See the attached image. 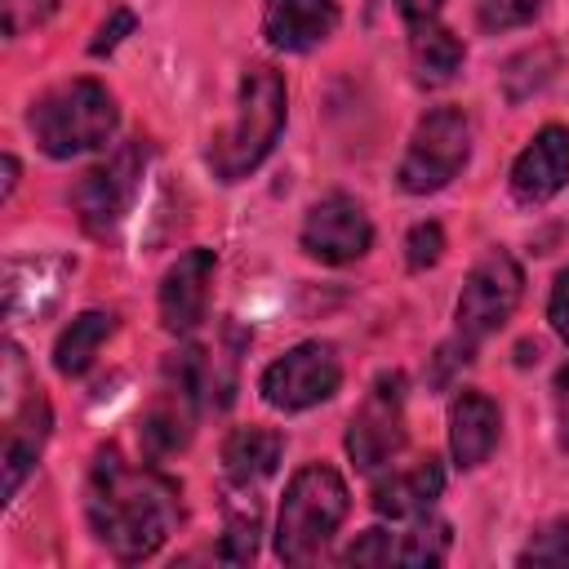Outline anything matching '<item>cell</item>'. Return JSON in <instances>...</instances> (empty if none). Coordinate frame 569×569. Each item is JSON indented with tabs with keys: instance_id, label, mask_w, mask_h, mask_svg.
<instances>
[{
	"instance_id": "6da1fadb",
	"label": "cell",
	"mask_w": 569,
	"mask_h": 569,
	"mask_svg": "<svg viewBox=\"0 0 569 569\" xmlns=\"http://www.w3.org/2000/svg\"><path fill=\"white\" fill-rule=\"evenodd\" d=\"M93 538L124 565L156 556L178 525V485L151 467H129L120 449H98L84 485Z\"/></svg>"
},
{
	"instance_id": "7a4b0ae2",
	"label": "cell",
	"mask_w": 569,
	"mask_h": 569,
	"mask_svg": "<svg viewBox=\"0 0 569 569\" xmlns=\"http://www.w3.org/2000/svg\"><path fill=\"white\" fill-rule=\"evenodd\" d=\"M284 111H289V93H284V76L267 62H253L240 76V102H236V120L213 138L209 147V169L218 182H240L249 178L276 147L280 129H284Z\"/></svg>"
},
{
	"instance_id": "3957f363",
	"label": "cell",
	"mask_w": 569,
	"mask_h": 569,
	"mask_svg": "<svg viewBox=\"0 0 569 569\" xmlns=\"http://www.w3.org/2000/svg\"><path fill=\"white\" fill-rule=\"evenodd\" d=\"M27 124L44 156L71 160V156L107 147L120 124V111H116V98L98 80H67L31 102Z\"/></svg>"
},
{
	"instance_id": "277c9868",
	"label": "cell",
	"mask_w": 569,
	"mask_h": 569,
	"mask_svg": "<svg viewBox=\"0 0 569 569\" xmlns=\"http://www.w3.org/2000/svg\"><path fill=\"white\" fill-rule=\"evenodd\" d=\"M347 480L325 467V462H307L293 471L284 502H280V520H276V556L284 565H307L320 556V547L338 533V525L347 520Z\"/></svg>"
},
{
	"instance_id": "5b68a950",
	"label": "cell",
	"mask_w": 569,
	"mask_h": 569,
	"mask_svg": "<svg viewBox=\"0 0 569 569\" xmlns=\"http://www.w3.org/2000/svg\"><path fill=\"white\" fill-rule=\"evenodd\" d=\"M204 356H209L204 347H187L164 360L160 391L138 418V445L151 462L187 449L196 431V409L204 405Z\"/></svg>"
},
{
	"instance_id": "8992f818",
	"label": "cell",
	"mask_w": 569,
	"mask_h": 569,
	"mask_svg": "<svg viewBox=\"0 0 569 569\" xmlns=\"http://www.w3.org/2000/svg\"><path fill=\"white\" fill-rule=\"evenodd\" d=\"M471 156V124L458 107H436L413 124V138L400 156V187L409 196H431L458 178Z\"/></svg>"
},
{
	"instance_id": "52a82bcc",
	"label": "cell",
	"mask_w": 569,
	"mask_h": 569,
	"mask_svg": "<svg viewBox=\"0 0 569 569\" xmlns=\"http://www.w3.org/2000/svg\"><path fill=\"white\" fill-rule=\"evenodd\" d=\"M525 293V276H520V262L507 253V249H489L462 280V293H458V307H453V325L467 342L480 347V338H489L493 329H502L516 311Z\"/></svg>"
},
{
	"instance_id": "ba28073f",
	"label": "cell",
	"mask_w": 569,
	"mask_h": 569,
	"mask_svg": "<svg viewBox=\"0 0 569 569\" xmlns=\"http://www.w3.org/2000/svg\"><path fill=\"white\" fill-rule=\"evenodd\" d=\"M405 445V373L382 369L347 422V453L360 471H378Z\"/></svg>"
},
{
	"instance_id": "9c48e42d",
	"label": "cell",
	"mask_w": 569,
	"mask_h": 569,
	"mask_svg": "<svg viewBox=\"0 0 569 569\" xmlns=\"http://www.w3.org/2000/svg\"><path fill=\"white\" fill-rule=\"evenodd\" d=\"M142 169H147V142L133 138L76 182V213L89 236H111L120 227V218L129 213V204L138 196Z\"/></svg>"
},
{
	"instance_id": "30bf717a",
	"label": "cell",
	"mask_w": 569,
	"mask_h": 569,
	"mask_svg": "<svg viewBox=\"0 0 569 569\" xmlns=\"http://www.w3.org/2000/svg\"><path fill=\"white\" fill-rule=\"evenodd\" d=\"M342 382V365H338V351L329 342H298L289 347L280 360H271L262 369V400L271 409H284V413H298V409H311L320 400H329Z\"/></svg>"
},
{
	"instance_id": "8fae6325",
	"label": "cell",
	"mask_w": 569,
	"mask_h": 569,
	"mask_svg": "<svg viewBox=\"0 0 569 569\" xmlns=\"http://www.w3.org/2000/svg\"><path fill=\"white\" fill-rule=\"evenodd\" d=\"M298 240H302V249H307L316 262L342 267V262H356V258L369 253V244H373V222H369V213H365L360 200L333 191V196H320V200L307 209Z\"/></svg>"
},
{
	"instance_id": "7c38bea8",
	"label": "cell",
	"mask_w": 569,
	"mask_h": 569,
	"mask_svg": "<svg viewBox=\"0 0 569 569\" xmlns=\"http://www.w3.org/2000/svg\"><path fill=\"white\" fill-rule=\"evenodd\" d=\"M213 249H187L160 280V325L169 333H191L209 311V284H213Z\"/></svg>"
},
{
	"instance_id": "4fadbf2b",
	"label": "cell",
	"mask_w": 569,
	"mask_h": 569,
	"mask_svg": "<svg viewBox=\"0 0 569 569\" xmlns=\"http://www.w3.org/2000/svg\"><path fill=\"white\" fill-rule=\"evenodd\" d=\"M569 182V129L547 124L529 138V147L511 164V196L520 204H542Z\"/></svg>"
},
{
	"instance_id": "5bb4252c",
	"label": "cell",
	"mask_w": 569,
	"mask_h": 569,
	"mask_svg": "<svg viewBox=\"0 0 569 569\" xmlns=\"http://www.w3.org/2000/svg\"><path fill=\"white\" fill-rule=\"evenodd\" d=\"M338 27V0H267L262 36L284 53H307Z\"/></svg>"
},
{
	"instance_id": "9a60e30c",
	"label": "cell",
	"mask_w": 569,
	"mask_h": 569,
	"mask_svg": "<svg viewBox=\"0 0 569 569\" xmlns=\"http://www.w3.org/2000/svg\"><path fill=\"white\" fill-rule=\"evenodd\" d=\"M498 405L485 391H458L449 405V453L462 471L480 467L498 445Z\"/></svg>"
},
{
	"instance_id": "2e32d148",
	"label": "cell",
	"mask_w": 569,
	"mask_h": 569,
	"mask_svg": "<svg viewBox=\"0 0 569 569\" xmlns=\"http://www.w3.org/2000/svg\"><path fill=\"white\" fill-rule=\"evenodd\" d=\"M49 427H53V413H49V400L40 391L27 396V405L9 418L4 427V453H0V471H4V502L22 489V480L31 476L44 440H49Z\"/></svg>"
},
{
	"instance_id": "e0dca14e",
	"label": "cell",
	"mask_w": 569,
	"mask_h": 569,
	"mask_svg": "<svg viewBox=\"0 0 569 569\" xmlns=\"http://www.w3.org/2000/svg\"><path fill=\"white\" fill-rule=\"evenodd\" d=\"M445 489V471L436 458H422L405 471H391L373 485V511L387 520H418L431 511V502Z\"/></svg>"
},
{
	"instance_id": "ac0fdd59",
	"label": "cell",
	"mask_w": 569,
	"mask_h": 569,
	"mask_svg": "<svg viewBox=\"0 0 569 569\" xmlns=\"http://www.w3.org/2000/svg\"><path fill=\"white\" fill-rule=\"evenodd\" d=\"M284 453V436L271 427H236L222 440V471L236 489H258L267 476H276Z\"/></svg>"
},
{
	"instance_id": "d6986e66",
	"label": "cell",
	"mask_w": 569,
	"mask_h": 569,
	"mask_svg": "<svg viewBox=\"0 0 569 569\" xmlns=\"http://www.w3.org/2000/svg\"><path fill=\"white\" fill-rule=\"evenodd\" d=\"M409 62H413V80L422 89H440L462 67V40L440 22H418L413 40H409Z\"/></svg>"
},
{
	"instance_id": "ffe728a7",
	"label": "cell",
	"mask_w": 569,
	"mask_h": 569,
	"mask_svg": "<svg viewBox=\"0 0 569 569\" xmlns=\"http://www.w3.org/2000/svg\"><path fill=\"white\" fill-rule=\"evenodd\" d=\"M116 333V316L111 311H80L53 342V369L62 378H80L89 373V365L98 360L102 342Z\"/></svg>"
},
{
	"instance_id": "44dd1931",
	"label": "cell",
	"mask_w": 569,
	"mask_h": 569,
	"mask_svg": "<svg viewBox=\"0 0 569 569\" xmlns=\"http://www.w3.org/2000/svg\"><path fill=\"white\" fill-rule=\"evenodd\" d=\"M449 542H453V533H449L445 520H418L405 533V542L396 547V560L409 565V569H431V565H445Z\"/></svg>"
},
{
	"instance_id": "7402d4cb",
	"label": "cell",
	"mask_w": 569,
	"mask_h": 569,
	"mask_svg": "<svg viewBox=\"0 0 569 569\" xmlns=\"http://www.w3.org/2000/svg\"><path fill=\"white\" fill-rule=\"evenodd\" d=\"M516 565L520 569H569V520H551V525H542L533 538H529V547L516 556Z\"/></svg>"
},
{
	"instance_id": "603a6c76",
	"label": "cell",
	"mask_w": 569,
	"mask_h": 569,
	"mask_svg": "<svg viewBox=\"0 0 569 569\" xmlns=\"http://www.w3.org/2000/svg\"><path fill=\"white\" fill-rule=\"evenodd\" d=\"M218 556H222L227 565H249V560L258 556V511L231 516V525H227V533H222V542H218Z\"/></svg>"
},
{
	"instance_id": "cb8c5ba5",
	"label": "cell",
	"mask_w": 569,
	"mask_h": 569,
	"mask_svg": "<svg viewBox=\"0 0 569 569\" xmlns=\"http://www.w3.org/2000/svg\"><path fill=\"white\" fill-rule=\"evenodd\" d=\"M538 9H542V0H480L476 18L485 31H511V27H525Z\"/></svg>"
},
{
	"instance_id": "d4e9b609",
	"label": "cell",
	"mask_w": 569,
	"mask_h": 569,
	"mask_svg": "<svg viewBox=\"0 0 569 569\" xmlns=\"http://www.w3.org/2000/svg\"><path fill=\"white\" fill-rule=\"evenodd\" d=\"M440 253H445V231H440V222H418V227H409V236H405V262H409V271L436 267Z\"/></svg>"
},
{
	"instance_id": "484cf974",
	"label": "cell",
	"mask_w": 569,
	"mask_h": 569,
	"mask_svg": "<svg viewBox=\"0 0 569 569\" xmlns=\"http://www.w3.org/2000/svg\"><path fill=\"white\" fill-rule=\"evenodd\" d=\"M58 9V0H0L4 13V36H22L31 27H40L49 13Z\"/></svg>"
},
{
	"instance_id": "4316f807",
	"label": "cell",
	"mask_w": 569,
	"mask_h": 569,
	"mask_svg": "<svg viewBox=\"0 0 569 569\" xmlns=\"http://www.w3.org/2000/svg\"><path fill=\"white\" fill-rule=\"evenodd\" d=\"M387 560H396V547H391V533H382V529H365L342 551V565H387Z\"/></svg>"
},
{
	"instance_id": "83f0119b",
	"label": "cell",
	"mask_w": 569,
	"mask_h": 569,
	"mask_svg": "<svg viewBox=\"0 0 569 569\" xmlns=\"http://www.w3.org/2000/svg\"><path fill=\"white\" fill-rule=\"evenodd\" d=\"M133 27H138V18H133V9H116V13H111V18L102 22V27H98V40L89 44V53H93V58H102V53H111V49H116V44H120V40H124V36H129Z\"/></svg>"
},
{
	"instance_id": "f1b7e54d",
	"label": "cell",
	"mask_w": 569,
	"mask_h": 569,
	"mask_svg": "<svg viewBox=\"0 0 569 569\" xmlns=\"http://www.w3.org/2000/svg\"><path fill=\"white\" fill-rule=\"evenodd\" d=\"M547 320H551V329L569 342V267L556 276V284H551V298H547Z\"/></svg>"
},
{
	"instance_id": "f546056e",
	"label": "cell",
	"mask_w": 569,
	"mask_h": 569,
	"mask_svg": "<svg viewBox=\"0 0 569 569\" xmlns=\"http://www.w3.org/2000/svg\"><path fill=\"white\" fill-rule=\"evenodd\" d=\"M556 431H560V449H569V365L556 373Z\"/></svg>"
},
{
	"instance_id": "4dcf8cb0",
	"label": "cell",
	"mask_w": 569,
	"mask_h": 569,
	"mask_svg": "<svg viewBox=\"0 0 569 569\" xmlns=\"http://www.w3.org/2000/svg\"><path fill=\"white\" fill-rule=\"evenodd\" d=\"M396 9H400V18H405L409 27H418V22H431V18H436L440 0H396Z\"/></svg>"
},
{
	"instance_id": "1f68e13d",
	"label": "cell",
	"mask_w": 569,
	"mask_h": 569,
	"mask_svg": "<svg viewBox=\"0 0 569 569\" xmlns=\"http://www.w3.org/2000/svg\"><path fill=\"white\" fill-rule=\"evenodd\" d=\"M13 182H18V160H13V156H4V191H0V196H9V191H13Z\"/></svg>"
}]
</instances>
